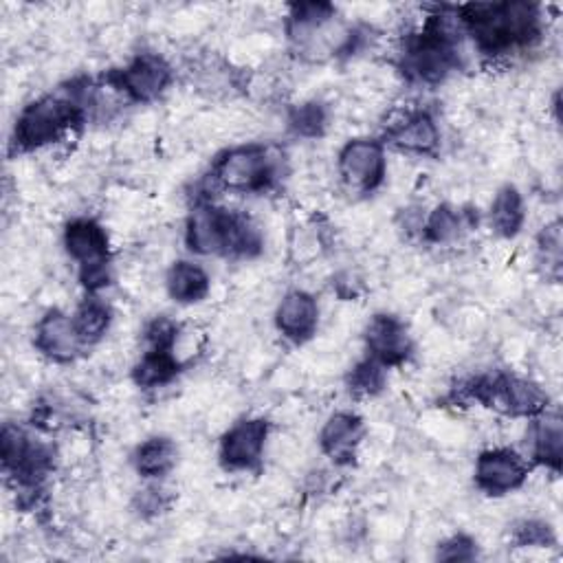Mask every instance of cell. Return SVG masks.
Returning <instances> with one entry per match:
<instances>
[{
	"label": "cell",
	"mask_w": 563,
	"mask_h": 563,
	"mask_svg": "<svg viewBox=\"0 0 563 563\" xmlns=\"http://www.w3.org/2000/svg\"><path fill=\"white\" fill-rule=\"evenodd\" d=\"M462 22L484 53H504L512 46H523L539 33L537 7L528 2L468 4L462 9Z\"/></svg>",
	"instance_id": "1"
},
{
	"label": "cell",
	"mask_w": 563,
	"mask_h": 563,
	"mask_svg": "<svg viewBox=\"0 0 563 563\" xmlns=\"http://www.w3.org/2000/svg\"><path fill=\"white\" fill-rule=\"evenodd\" d=\"M187 246L198 255L240 253L251 255L260 251L262 238L257 227L240 213H229L218 207L202 205L187 220Z\"/></svg>",
	"instance_id": "2"
},
{
	"label": "cell",
	"mask_w": 563,
	"mask_h": 563,
	"mask_svg": "<svg viewBox=\"0 0 563 563\" xmlns=\"http://www.w3.org/2000/svg\"><path fill=\"white\" fill-rule=\"evenodd\" d=\"M81 121V106L75 97L46 95L26 106L15 123V145L20 150H35L53 143L64 130Z\"/></svg>",
	"instance_id": "3"
},
{
	"label": "cell",
	"mask_w": 563,
	"mask_h": 563,
	"mask_svg": "<svg viewBox=\"0 0 563 563\" xmlns=\"http://www.w3.org/2000/svg\"><path fill=\"white\" fill-rule=\"evenodd\" d=\"M468 391L475 400L512 416H537L548 402L537 383L510 374L477 378Z\"/></svg>",
	"instance_id": "4"
},
{
	"label": "cell",
	"mask_w": 563,
	"mask_h": 563,
	"mask_svg": "<svg viewBox=\"0 0 563 563\" xmlns=\"http://www.w3.org/2000/svg\"><path fill=\"white\" fill-rule=\"evenodd\" d=\"M64 246L81 266V282L88 290L108 284V235L90 218L70 220L64 229Z\"/></svg>",
	"instance_id": "5"
},
{
	"label": "cell",
	"mask_w": 563,
	"mask_h": 563,
	"mask_svg": "<svg viewBox=\"0 0 563 563\" xmlns=\"http://www.w3.org/2000/svg\"><path fill=\"white\" fill-rule=\"evenodd\" d=\"M216 180L233 191H260L275 178L268 152L260 145H240L222 154L213 169Z\"/></svg>",
	"instance_id": "6"
},
{
	"label": "cell",
	"mask_w": 563,
	"mask_h": 563,
	"mask_svg": "<svg viewBox=\"0 0 563 563\" xmlns=\"http://www.w3.org/2000/svg\"><path fill=\"white\" fill-rule=\"evenodd\" d=\"M457 62L453 37L442 26V18H435L405 53V66L422 81H440Z\"/></svg>",
	"instance_id": "7"
},
{
	"label": "cell",
	"mask_w": 563,
	"mask_h": 563,
	"mask_svg": "<svg viewBox=\"0 0 563 563\" xmlns=\"http://www.w3.org/2000/svg\"><path fill=\"white\" fill-rule=\"evenodd\" d=\"M110 81L132 101H152L169 86L172 68L161 55L143 53L121 70H114Z\"/></svg>",
	"instance_id": "8"
},
{
	"label": "cell",
	"mask_w": 563,
	"mask_h": 563,
	"mask_svg": "<svg viewBox=\"0 0 563 563\" xmlns=\"http://www.w3.org/2000/svg\"><path fill=\"white\" fill-rule=\"evenodd\" d=\"M339 174L341 178L358 189L374 191L385 176V152L378 141L372 139H354L347 141L339 152Z\"/></svg>",
	"instance_id": "9"
},
{
	"label": "cell",
	"mask_w": 563,
	"mask_h": 563,
	"mask_svg": "<svg viewBox=\"0 0 563 563\" xmlns=\"http://www.w3.org/2000/svg\"><path fill=\"white\" fill-rule=\"evenodd\" d=\"M268 422L262 418L235 422L220 440V460L227 468H255L262 460Z\"/></svg>",
	"instance_id": "10"
},
{
	"label": "cell",
	"mask_w": 563,
	"mask_h": 563,
	"mask_svg": "<svg viewBox=\"0 0 563 563\" xmlns=\"http://www.w3.org/2000/svg\"><path fill=\"white\" fill-rule=\"evenodd\" d=\"M526 462L510 449H490L477 457L475 484L488 495H504L523 484Z\"/></svg>",
	"instance_id": "11"
},
{
	"label": "cell",
	"mask_w": 563,
	"mask_h": 563,
	"mask_svg": "<svg viewBox=\"0 0 563 563\" xmlns=\"http://www.w3.org/2000/svg\"><path fill=\"white\" fill-rule=\"evenodd\" d=\"M365 343L369 358L380 365H396L409 356L411 341L402 321L391 314H376L365 328Z\"/></svg>",
	"instance_id": "12"
},
{
	"label": "cell",
	"mask_w": 563,
	"mask_h": 563,
	"mask_svg": "<svg viewBox=\"0 0 563 563\" xmlns=\"http://www.w3.org/2000/svg\"><path fill=\"white\" fill-rule=\"evenodd\" d=\"M81 345L73 317L62 310H48L35 325V347L53 361H73Z\"/></svg>",
	"instance_id": "13"
},
{
	"label": "cell",
	"mask_w": 563,
	"mask_h": 563,
	"mask_svg": "<svg viewBox=\"0 0 563 563\" xmlns=\"http://www.w3.org/2000/svg\"><path fill=\"white\" fill-rule=\"evenodd\" d=\"M317 321H319L317 301L306 290L286 292L275 310L277 330L295 343L308 341L317 330Z\"/></svg>",
	"instance_id": "14"
},
{
	"label": "cell",
	"mask_w": 563,
	"mask_h": 563,
	"mask_svg": "<svg viewBox=\"0 0 563 563\" xmlns=\"http://www.w3.org/2000/svg\"><path fill=\"white\" fill-rule=\"evenodd\" d=\"M363 438V422L350 411L332 413L319 435L323 453L336 464H350L356 455V446Z\"/></svg>",
	"instance_id": "15"
},
{
	"label": "cell",
	"mask_w": 563,
	"mask_h": 563,
	"mask_svg": "<svg viewBox=\"0 0 563 563\" xmlns=\"http://www.w3.org/2000/svg\"><path fill=\"white\" fill-rule=\"evenodd\" d=\"M387 141L405 152L431 154L440 143V134L429 112H413L387 132Z\"/></svg>",
	"instance_id": "16"
},
{
	"label": "cell",
	"mask_w": 563,
	"mask_h": 563,
	"mask_svg": "<svg viewBox=\"0 0 563 563\" xmlns=\"http://www.w3.org/2000/svg\"><path fill=\"white\" fill-rule=\"evenodd\" d=\"M165 286L174 301L196 303L202 301L209 292V275L194 262H176L167 271Z\"/></svg>",
	"instance_id": "17"
},
{
	"label": "cell",
	"mask_w": 563,
	"mask_h": 563,
	"mask_svg": "<svg viewBox=\"0 0 563 563\" xmlns=\"http://www.w3.org/2000/svg\"><path fill=\"white\" fill-rule=\"evenodd\" d=\"M523 224V200L517 187H501L490 205V229L501 238H512Z\"/></svg>",
	"instance_id": "18"
},
{
	"label": "cell",
	"mask_w": 563,
	"mask_h": 563,
	"mask_svg": "<svg viewBox=\"0 0 563 563\" xmlns=\"http://www.w3.org/2000/svg\"><path fill=\"white\" fill-rule=\"evenodd\" d=\"M176 464V444L169 438H150L139 444L134 466L143 477H161Z\"/></svg>",
	"instance_id": "19"
},
{
	"label": "cell",
	"mask_w": 563,
	"mask_h": 563,
	"mask_svg": "<svg viewBox=\"0 0 563 563\" xmlns=\"http://www.w3.org/2000/svg\"><path fill=\"white\" fill-rule=\"evenodd\" d=\"M561 446H563V431H561V418L545 416L534 424L532 433V455L537 462L559 471L561 468Z\"/></svg>",
	"instance_id": "20"
},
{
	"label": "cell",
	"mask_w": 563,
	"mask_h": 563,
	"mask_svg": "<svg viewBox=\"0 0 563 563\" xmlns=\"http://www.w3.org/2000/svg\"><path fill=\"white\" fill-rule=\"evenodd\" d=\"M178 372V361L172 350H150L134 367V380L141 387H156L172 380Z\"/></svg>",
	"instance_id": "21"
},
{
	"label": "cell",
	"mask_w": 563,
	"mask_h": 563,
	"mask_svg": "<svg viewBox=\"0 0 563 563\" xmlns=\"http://www.w3.org/2000/svg\"><path fill=\"white\" fill-rule=\"evenodd\" d=\"M73 323L84 345L95 343L106 334L110 325V310L99 299H86L73 314Z\"/></svg>",
	"instance_id": "22"
},
{
	"label": "cell",
	"mask_w": 563,
	"mask_h": 563,
	"mask_svg": "<svg viewBox=\"0 0 563 563\" xmlns=\"http://www.w3.org/2000/svg\"><path fill=\"white\" fill-rule=\"evenodd\" d=\"M460 213L449 207V205H440L431 211V216L427 218V224H424V233L431 242H449L457 235L460 231Z\"/></svg>",
	"instance_id": "23"
},
{
	"label": "cell",
	"mask_w": 563,
	"mask_h": 563,
	"mask_svg": "<svg viewBox=\"0 0 563 563\" xmlns=\"http://www.w3.org/2000/svg\"><path fill=\"white\" fill-rule=\"evenodd\" d=\"M288 123L301 136H319L325 128V110L317 101L301 103L290 112Z\"/></svg>",
	"instance_id": "24"
},
{
	"label": "cell",
	"mask_w": 563,
	"mask_h": 563,
	"mask_svg": "<svg viewBox=\"0 0 563 563\" xmlns=\"http://www.w3.org/2000/svg\"><path fill=\"white\" fill-rule=\"evenodd\" d=\"M383 380H385L383 365L374 358L358 363L350 376V385L356 394H376L383 387Z\"/></svg>",
	"instance_id": "25"
},
{
	"label": "cell",
	"mask_w": 563,
	"mask_h": 563,
	"mask_svg": "<svg viewBox=\"0 0 563 563\" xmlns=\"http://www.w3.org/2000/svg\"><path fill=\"white\" fill-rule=\"evenodd\" d=\"M515 541L519 545H550L554 541V534L548 523L543 521H521L515 530Z\"/></svg>",
	"instance_id": "26"
},
{
	"label": "cell",
	"mask_w": 563,
	"mask_h": 563,
	"mask_svg": "<svg viewBox=\"0 0 563 563\" xmlns=\"http://www.w3.org/2000/svg\"><path fill=\"white\" fill-rule=\"evenodd\" d=\"M475 554H477L475 541L464 534H455V537L446 539L444 543H440V548H438L440 561H471V559H475Z\"/></svg>",
	"instance_id": "27"
},
{
	"label": "cell",
	"mask_w": 563,
	"mask_h": 563,
	"mask_svg": "<svg viewBox=\"0 0 563 563\" xmlns=\"http://www.w3.org/2000/svg\"><path fill=\"white\" fill-rule=\"evenodd\" d=\"M539 249L545 255V264L559 268V264H561V229H559V222L543 229L541 240H539Z\"/></svg>",
	"instance_id": "28"
}]
</instances>
